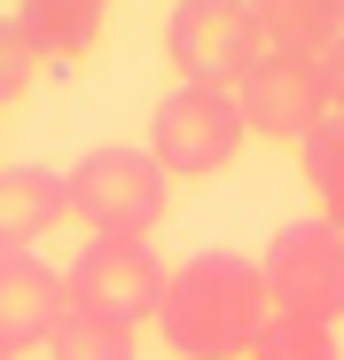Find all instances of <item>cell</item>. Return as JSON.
<instances>
[{
    "label": "cell",
    "instance_id": "obj_1",
    "mask_svg": "<svg viewBox=\"0 0 344 360\" xmlns=\"http://www.w3.org/2000/svg\"><path fill=\"white\" fill-rule=\"evenodd\" d=\"M274 321V297L258 259L243 251H196L172 266L164 306H157V337L180 360H251V345Z\"/></svg>",
    "mask_w": 344,
    "mask_h": 360
},
{
    "label": "cell",
    "instance_id": "obj_2",
    "mask_svg": "<svg viewBox=\"0 0 344 360\" xmlns=\"http://www.w3.org/2000/svg\"><path fill=\"white\" fill-rule=\"evenodd\" d=\"M172 212V180L149 149H86L71 165V219L86 235H118V243H149V227Z\"/></svg>",
    "mask_w": 344,
    "mask_h": 360
},
{
    "label": "cell",
    "instance_id": "obj_3",
    "mask_svg": "<svg viewBox=\"0 0 344 360\" xmlns=\"http://www.w3.org/2000/svg\"><path fill=\"white\" fill-rule=\"evenodd\" d=\"M251 126H243V102L235 86H172L149 110V157L164 165V180H211L243 157Z\"/></svg>",
    "mask_w": 344,
    "mask_h": 360
},
{
    "label": "cell",
    "instance_id": "obj_4",
    "mask_svg": "<svg viewBox=\"0 0 344 360\" xmlns=\"http://www.w3.org/2000/svg\"><path fill=\"white\" fill-rule=\"evenodd\" d=\"M258 274H266V297L282 321H313V329L344 321V235L336 227H321V219L274 227Z\"/></svg>",
    "mask_w": 344,
    "mask_h": 360
},
{
    "label": "cell",
    "instance_id": "obj_5",
    "mask_svg": "<svg viewBox=\"0 0 344 360\" xmlns=\"http://www.w3.org/2000/svg\"><path fill=\"white\" fill-rule=\"evenodd\" d=\"M164 282H172V266L157 259V243H118V235H94V243L63 266L71 306H94L102 321H118V329L157 321Z\"/></svg>",
    "mask_w": 344,
    "mask_h": 360
},
{
    "label": "cell",
    "instance_id": "obj_6",
    "mask_svg": "<svg viewBox=\"0 0 344 360\" xmlns=\"http://www.w3.org/2000/svg\"><path fill=\"white\" fill-rule=\"evenodd\" d=\"M164 63L180 71V86H235L258 63L251 0H180L164 16Z\"/></svg>",
    "mask_w": 344,
    "mask_h": 360
},
{
    "label": "cell",
    "instance_id": "obj_7",
    "mask_svg": "<svg viewBox=\"0 0 344 360\" xmlns=\"http://www.w3.org/2000/svg\"><path fill=\"white\" fill-rule=\"evenodd\" d=\"M243 126L258 141H313L329 126V94H321V63H298V55H258V63L235 79Z\"/></svg>",
    "mask_w": 344,
    "mask_h": 360
},
{
    "label": "cell",
    "instance_id": "obj_8",
    "mask_svg": "<svg viewBox=\"0 0 344 360\" xmlns=\"http://www.w3.org/2000/svg\"><path fill=\"white\" fill-rule=\"evenodd\" d=\"M63 306H71L63 266H47L39 251H32V259H0V352H8V360H24L32 345L47 352Z\"/></svg>",
    "mask_w": 344,
    "mask_h": 360
},
{
    "label": "cell",
    "instance_id": "obj_9",
    "mask_svg": "<svg viewBox=\"0 0 344 360\" xmlns=\"http://www.w3.org/2000/svg\"><path fill=\"white\" fill-rule=\"evenodd\" d=\"M55 219H71V172L0 165V259H32V243Z\"/></svg>",
    "mask_w": 344,
    "mask_h": 360
},
{
    "label": "cell",
    "instance_id": "obj_10",
    "mask_svg": "<svg viewBox=\"0 0 344 360\" xmlns=\"http://www.w3.org/2000/svg\"><path fill=\"white\" fill-rule=\"evenodd\" d=\"M251 32H258V55L321 63L344 39V0H251Z\"/></svg>",
    "mask_w": 344,
    "mask_h": 360
},
{
    "label": "cell",
    "instance_id": "obj_11",
    "mask_svg": "<svg viewBox=\"0 0 344 360\" xmlns=\"http://www.w3.org/2000/svg\"><path fill=\"white\" fill-rule=\"evenodd\" d=\"M24 47L39 55V63H79V55H94L102 39V0H24V8H8Z\"/></svg>",
    "mask_w": 344,
    "mask_h": 360
},
{
    "label": "cell",
    "instance_id": "obj_12",
    "mask_svg": "<svg viewBox=\"0 0 344 360\" xmlns=\"http://www.w3.org/2000/svg\"><path fill=\"white\" fill-rule=\"evenodd\" d=\"M47 360H133V329L102 321L94 306H63V321L47 337Z\"/></svg>",
    "mask_w": 344,
    "mask_h": 360
},
{
    "label": "cell",
    "instance_id": "obj_13",
    "mask_svg": "<svg viewBox=\"0 0 344 360\" xmlns=\"http://www.w3.org/2000/svg\"><path fill=\"white\" fill-rule=\"evenodd\" d=\"M298 157H305V188H313V204H321L313 219L344 235V117H329Z\"/></svg>",
    "mask_w": 344,
    "mask_h": 360
},
{
    "label": "cell",
    "instance_id": "obj_14",
    "mask_svg": "<svg viewBox=\"0 0 344 360\" xmlns=\"http://www.w3.org/2000/svg\"><path fill=\"white\" fill-rule=\"evenodd\" d=\"M251 360H344L336 329H313V321H266V337L251 345Z\"/></svg>",
    "mask_w": 344,
    "mask_h": 360
},
{
    "label": "cell",
    "instance_id": "obj_15",
    "mask_svg": "<svg viewBox=\"0 0 344 360\" xmlns=\"http://www.w3.org/2000/svg\"><path fill=\"white\" fill-rule=\"evenodd\" d=\"M32 79H39V55L24 47L16 16H0V110H8V102H24V94H32Z\"/></svg>",
    "mask_w": 344,
    "mask_h": 360
},
{
    "label": "cell",
    "instance_id": "obj_16",
    "mask_svg": "<svg viewBox=\"0 0 344 360\" xmlns=\"http://www.w3.org/2000/svg\"><path fill=\"white\" fill-rule=\"evenodd\" d=\"M321 94H329V117H344V39L321 55Z\"/></svg>",
    "mask_w": 344,
    "mask_h": 360
},
{
    "label": "cell",
    "instance_id": "obj_17",
    "mask_svg": "<svg viewBox=\"0 0 344 360\" xmlns=\"http://www.w3.org/2000/svg\"><path fill=\"white\" fill-rule=\"evenodd\" d=\"M0 360H8V352H0Z\"/></svg>",
    "mask_w": 344,
    "mask_h": 360
}]
</instances>
